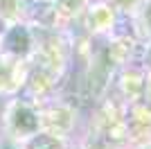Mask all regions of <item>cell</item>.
<instances>
[{"label": "cell", "instance_id": "6da1fadb", "mask_svg": "<svg viewBox=\"0 0 151 149\" xmlns=\"http://www.w3.org/2000/svg\"><path fill=\"white\" fill-rule=\"evenodd\" d=\"M43 129L41 104L32 97L18 93L0 102V136L12 138L16 142H25Z\"/></svg>", "mask_w": 151, "mask_h": 149}, {"label": "cell", "instance_id": "7a4b0ae2", "mask_svg": "<svg viewBox=\"0 0 151 149\" xmlns=\"http://www.w3.org/2000/svg\"><path fill=\"white\" fill-rule=\"evenodd\" d=\"M72 27L68 30H36V43L29 56V66H38L59 77H68L72 70Z\"/></svg>", "mask_w": 151, "mask_h": 149}, {"label": "cell", "instance_id": "3957f363", "mask_svg": "<svg viewBox=\"0 0 151 149\" xmlns=\"http://www.w3.org/2000/svg\"><path fill=\"white\" fill-rule=\"evenodd\" d=\"M83 111L81 106H77L72 99L57 95V97L47 99L41 104V122H43V131L59 136L63 140H77L81 136L83 129Z\"/></svg>", "mask_w": 151, "mask_h": 149}, {"label": "cell", "instance_id": "277c9868", "mask_svg": "<svg viewBox=\"0 0 151 149\" xmlns=\"http://www.w3.org/2000/svg\"><path fill=\"white\" fill-rule=\"evenodd\" d=\"M126 18H122L106 0H90L86 9L79 14V18L72 23V30L81 32L86 36L95 38V41H104L111 36Z\"/></svg>", "mask_w": 151, "mask_h": 149}, {"label": "cell", "instance_id": "5b68a950", "mask_svg": "<svg viewBox=\"0 0 151 149\" xmlns=\"http://www.w3.org/2000/svg\"><path fill=\"white\" fill-rule=\"evenodd\" d=\"M145 81H147V70L142 66L126 63L120 68H113L111 81H108V93L122 99L124 104H135V102H142Z\"/></svg>", "mask_w": 151, "mask_h": 149}, {"label": "cell", "instance_id": "8992f818", "mask_svg": "<svg viewBox=\"0 0 151 149\" xmlns=\"http://www.w3.org/2000/svg\"><path fill=\"white\" fill-rule=\"evenodd\" d=\"M140 45H142V41L129 30V25L124 20L111 36H106L101 41V54L113 68H120V66L138 61Z\"/></svg>", "mask_w": 151, "mask_h": 149}, {"label": "cell", "instance_id": "52a82bcc", "mask_svg": "<svg viewBox=\"0 0 151 149\" xmlns=\"http://www.w3.org/2000/svg\"><path fill=\"white\" fill-rule=\"evenodd\" d=\"M36 43V30L27 20L9 23L0 30V54L27 63Z\"/></svg>", "mask_w": 151, "mask_h": 149}, {"label": "cell", "instance_id": "ba28073f", "mask_svg": "<svg viewBox=\"0 0 151 149\" xmlns=\"http://www.w3.org/2000/svg\"><path fill=\"white\" fill-rule=\"evenodd\" d=\"M63 81H65V77H59V74L50 72V70H45V68H38V66H29L27 63V72H25V81H23V90L20 93L32 97L38 104H43V102L57 97L61 93Z\"/></svg>", "mask_w": 151, "mask_h": 149}, {"label": "cell", "instance_id": "9c48e42d", "mask_svg": "<svg viewBox=\"0 0 151 149\" xmlns=\"http://www.w3.org/2000/svg\"><path fill=\"white\" fill-rule=\"evenodd\" d=\"M126 138L131 145L149 142L151 140V104L147 102H135V104H126Z\"/></svg>", "mask_w": 151, "mask_h": 149}, {"label": "cell", "instance_id": "30bf717a", "mask_svg": "<svg viewBox=\"0 0 151 149\" xmlns=\"http://www.w3.org/2000/svg\"><path fill=\"white\" fill-rule=\"evenodd\" d=\"M25 72H27V63L0 54V102L7 97H14L23 90Z\"/></svg>", "mask_w": 151, "mask_h": 149}, {"label": "cell", "instance_id": "8fae6325", "mask_svg": "<svg viewBox=\"0 0 151 149\" xmlns=\"http://www.w3.org/2000/svg\"><path fill=\"white\" fill-rule=\"evenodd\" d=\"M25 20L34 30H68V27H72L59 16V12L54 9L50 0H29Z\"/></svg>", "mask_w": 151, "mask_h": 149}, {"label": "cell", "instance_id": "7c38bea8", "mask_svg": "<svg viewBox=\"0 0 151 149\" xmlns=\"http://www.w3.org/2000/svg\"><path fill=\"white\" fill-rule=\"evenodd\" d=\"M126 25L140 41H149L151 38V0H140L138 9L131 14V18H126Z\"/></svg>", "mask_w": 151, "mask_h": 149}, {"label": "cell", "instance_id": "4fadbf2b", "mask_svg": "<svg viewBox=\"0 0 151 149\" xmlns=\"http://www.w3.org/2000/svg\"><path fill=\"white\" fill-rule=\"evenodd\" d=\"M29 0H0V23H20L27 18Z\"/></svg>", "mask_w": 151, "mask_h": 149}, {"label": "cell", "instance_id": "5bb4252c", "mask_svg": "<svg viewBox=\"0 0 151 149\" xmlns=\"http://www.w3.org/2000/svg\"><path fill=\"white\" fill-rule=\"evenodd\" d=\"M23 145V149H65L68 147V140H63V138L59 136H52V133H47V131H38L36 136L27 138Z\"/></svg>", "mask_w": 151, "mask_h": 149}, {"label": "cell", "instance_id": "9a60e30c", "mask_svg": "<svg viewBox=\"0 0 151 149\" xmlns=\"http://www.w3.org/2000/svg\"><path fill=\"white\" fill-rule=\"evenodd\" d=\"M50 2L54 5V9L59 12V16L68 25H72L79 18V14L86 9V5H88L90 0H50Z\"/></svg>", "mask_w": 151, "mask_h": 149}, {"label": "cell", "instance_id": "2e32d148", "mask_svg": "<svg viewBox=\"0 0 151 149\" xmlns=\"http://www.w3.org/2000/svg\"><path fill=\"white\" fill-rule=\"evenodd\" d=\"M106 2L120 14L122 18H131V14L135 12L138 5H140V0H106Z\"/></svg>", "mask_w": 151, "mask_h": 149}, {"label": "cell", "instance_id": "e0dca14e", "mask_svg": "<svg viewBox=\"0 0 151 149\" xmlns=\"http://www.w3.org/2000/svg\"><path fill=\"white\" fill-rule=\"evenodd\" d=\"M138 66H142V68L147 70V72H151V38L149 41H142V45H140V54H138Z\"/></svg>", "mask_w": 151, "mask_h": 149}, {"label": "cell", "instance_id": "ac0fdd59", "mask_svg": "<svg viewBox=\"0 0 151 149\" xmlns=\"http://www.w3.org/2000/svg\"><path fill=\"white\" fill-rule=\"evenodd\" d=\"M0 149H23V145L16 142V140H12V138L0 136Z\"/></svg>", "mask_w": 151, "mask_h": 149}, {"label": "cell", "instance_id": "d6986e66", "mask_svg": "<svg viewBox=\"0 0 151 149\" xmlns=\"http://www.w3.org/2000/svg\"><path fill=\"white\" fill-rule=\"evenodd\" d=\"M142 102L151 104V72H147V81H145V95H142Z\"/></svg>", "mask_w": 151, "mask_h": 149}, {"label": "cell", "instance_id": "ffe728a7", "mask_svg": "<svg viewBox=\"0 0 151 149\" xmlns=\"http://www.w3.org/2000/svg\"><path fill=\"white\" fill-rule=\"evenodd\" d=\"M65 149H93L90 145H86V142H81V140H72V142H68V147Z\"/></svg>", "mask_w": 151, "mask_h": 149}, {"label": "cell", "instance_id": "44dd1931", "mask_svg": "<svg viewBox=\"0 0 151 149\" xmlns=\"http://www.w3.org/2000/svg\"><path fill=\"white\" fill-rule=\"evenodd\" d=\"M129 149H151V140L149 142H140V145H131Z\"/></svg>", "mask_w": 151, "mask_h": 149}]
</instances>
